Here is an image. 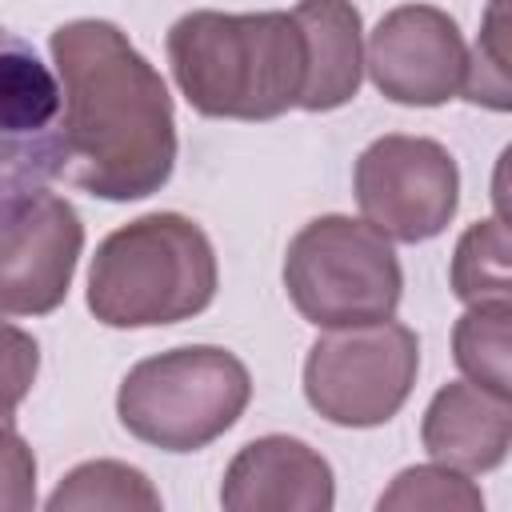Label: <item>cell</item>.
<instances>
[{
  "mask_svg": "<svg viewBox=\"0 0 512 512\" xmlns=\"http://www.w3.org/2000/svg\"><path fill=\"white\" fill-rule=\"evenodd\" d=\"M84 224L72 200L44 192L0 232V316H48L64 304Z\"/></svg>",
  "mask_w": 512,
  "mask_h": 512,
  "instance_id": "10",
  "label": "cell"
},
{
  "mask_svg": "<svg viewBox=\"0 0 512 512\" xmlns=\"http://www.w3.org/2000/svg\"><path fill=\"white\" fill-rule=\"evenodd\" d=\"M468 48L460 24L436 4H400L368 32L364 68L372 84L412 108H436L464 84Z\"/></svg>",
  "mask_w": 512,
  "mask_h": 512,
  "instance_id": "9",
  "label": "cell"
},
{
  "mask_svg": "<svg viewBox=\"0 0 512 512\" xmlns=\"http://www.w3.org/2000/svg\"><path fill=\"white\" fill-rule=\"evenodd\" d=\"M420 372V336L400 324L324 332L304 360L308 404L340 428L388 424L412 396Z\"/></svg>",
  "mask_w": 512,
  "mask_h": 512,
  "instance_id": "6",
  "label": "cell"
},
{
  "mask_svg": "<svg viewBox=\"0 0 512 512\" xmlns=\"http://www.w3.org/2000/svg\"><path fill=\"white\" fill-rule=\"evenodd\" d=\"M44 512H164L148 472L124 460H84L52 488Z\"/></svg>",
  "mask_w": 512,
  "mask_h": 512,
  "instance_id": "14",
  "label": "cell"
},
{
  "mask_svg": "<svg viewBox=\"0 0 512 512\" xmlns=\"http://www.w3.org/2000/svg\"><path fill=\"white\" fill-rule=\"evenodd\" d=\"M376 512H484V492L456 468L412 464L388 480Z\"/></svg>",
  "mask_w": 512,
  "mask_h": 512,
  "instance_id": "17",
  "label": "cell"
},
{
  "mask_svg": "<svg viewBox=\"0 0 512 512\" xmlns=\"http://www.w3.org/2000/svg\"><path fill=\"white\" fill-rule=\"evenodd\" d=\"M40 372V344L32 332L0 320V428H16V408Z\"/></svg>",
  "mask_w": 512,
  "mask_h": 512,
  "instance_id": "19",
  "label": "cell"
},
{
  "mask_svg": "<svg viewBox=\"0 0 512 512\" xmlns=\"http://www.w3.org/2000/svg\"><path fill=\"white\" fill-rule=\"evenodd\" d=\"M364 224L388 244H420L448 228L460 204V168L440 140L376 136L352 172Z\"/></svg>",
  "mask_w": 512,
  "mask_h": 512,
  "instance_id": "8",
  "label": "cell"
},
{
  "mask_svg": "<svg viewBox=\"0 0 512 512\" xmlns=\"http://www.w3.org/2000/svg\"><path fill=\"white\" fill-rule=\"evenodd\" d=\"M336 476L324 452L296 436H256L224 468V512H332Z\"/></svg>",
  "mask_w": 512,
  "mask_h": 512,
  "instance_id": "11",
  "label": "cell"
},
{
  "mask_svg": "<svg viewBox=\"0 0 512 512\" xmlns=\"http://www.w3.org/2000/svg\"><path fill=\"white\" fill-rule=\"evenodd\" d=\"M508 336H512V304H472L452 328V360L468 376V384L508 400Z\"/></svg>",
  "mask_w": 512,
  "mask_h": 512,
  "instance_id": "15",
  "label": "cell"
},
{
  "mask_svg": "<svg viewBox=\"0 0 512 512\" xmlns=\"http://www.w3.org/2000/svg\"><path fill=\"white\" fill-rule=\"evenodd\" d=\"M216 252L180 212H148L108 232L88 268V312L108 328H160L200 316L216 296Z\"/></svg>",
  "mask_w": 512,
  "mask_h": 512,
  "instance_id": "3",
  "label": "cell"
},
{
  "mask_svg": "<svg viewBox=\"0 0 512 512\" xmlns=\"http://www.w3.org/2000/svg\"><path fill=\"white\" fill-rule=\"evenodd\" d=\"M244 360L216 344H184L128 368L116 392L120 424L164 452H196L220 440L248 408Z\"/></svg>",
  "mask_w": 512,
  "mask_h": 512,
  "instance_id": "4",
  "label": "cell"
},
{
  "mask_svg": "<svg viewBox=\"0 0 512 512\" xmlns=\"http://www.w3.org/2000/svg\"><path fill=\"white\" fill-rule=\"evenodd\" d=\"M420 440L444 468L464 476L492 472L512 448V400H500L468 380H452L424 408Z\"/></svg>",
  "mask_w": 512,
  "mask_h": 512,
  "instance_id": "12",
  "label": "cell"
},
{
  "mask_svg": "<svg viewBox=\"0 0 512 512\" xmlns=\"http://www.w3.org/2000/svg\"><path fill=\"white\" fill-rule=\"evenodd\" d=\"M0 512H36V452L16 428H0Z\"/></svg>",
  "mask_w": 512,
  "mask_h": 512,
  "instance_id": "20",
  "label": "cell"
},
{
  "mask_svg": "<svg viewBox=\"0 0 512 512\" xmlns=\"http://www.w3.org/2000/svg\"><path fill=\"white\" fill-rule=\"evenodd\" d=\"M304 36V112H332L360 92L364 76V28L360 8L344 0H308L292 8Z\"/></svg>",
  "mask_w": 512,
  "mask_h": 512,
  "instance_id": "13",
  "label": "cell"
},
{
  "mask_svg": "<svg viewBox=\"0 0 512 512\" xmlns=\"http://www.w3.org/2000/svg\"><path fill=\"white\" fill-rule=\"evenodd\" d=\"M508 24H512V8L508 4H492L484 12V32L476 40V48L468 52L464 64V100L484 104L492 112H508L512 108V72H508Z\"/></svg>",
  "mask_w": 512,
  "mask_h": 512,
  "instance_id": "18",
  "label": "cell"
},
{
  "mask_svg": "<svg viewBox=\"0 0 512 512\" xmlns=\"http://www.w3.org/2000/svg\"><path fill=\"white\" fill-rule=\"evenodd\" d=\"M64 100L32 40L0 24V232L64 172Z\"/></svg>",
  "mask_w": 512,
  "mask_h": 512,
  "instance_id": "7",
  "label": "cell"
},
{
  "mask_svg": "<svg viewBox=\"0 0 512 512\" xmlns=\"http://www.w3.org/2000/svg\"><path fill=\"white\" fill-rule=\"evenodd\" d=\"M284 288L308 324L340 332L392 320L404 272L392 244L364 220L328 212L288 240Z\"/></svg>",
  "mask_w": 512,
  "mask_h": 512,
  "instance_id": "5",
  "label": "cell"
},
{
  "mask_svg": "<svg viewBox=\"0 0 512 512\" xmlns=\"http://www.w3.org/2000/svg\"><path fill=\"white\" fill-rule=\"evenodd\" d=\"M64 100V176L100 200H144L176 168V112L164 76L112 24L68 20L48 40Z\"/></svg>",
  "mask_w": 512,
  "mask_h": 512,
  "instance_id": "1",
  "label": "cell"
},
{
  "mask_svg": "<svg viewBox=\"0 0 512 512\" xmlns=\"http://www.w3.org/2000/svg\"><path fill=\"white\" fill-rule=\"evenodd\" d=\"M184 100L212 120H276L304 96V36L292 12H184L168 28Z\"/></svg>",
  "mask_w": 512,
  "mask_h": 512,
  "instance_id": "2",
  "label": "cell"
},
{
  "mask_svg": "<svg viewBox=\"0 0 512 512\" xmlns=\"http://www.w3.org/2000/svg\"><path fill=\"white\" fill-rule=\"evenodd\" d=\"M508 224L500 216L476 220L464 228L452 252V292L472 308V304H496L508 300L512 292V272H508Z\"/></svg>",
  "mask_w": 512,
  "mask_h": 512,
  "instance_id": "16",
  "label": "cell"
}]
</instances>
